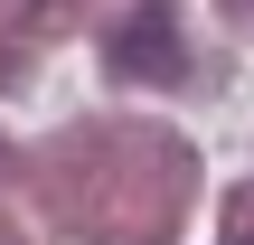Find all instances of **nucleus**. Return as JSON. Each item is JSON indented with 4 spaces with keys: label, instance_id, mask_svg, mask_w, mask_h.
Here are the masks:
<instances>
[{
    "label": "nucleus",
    "instance_id": "nucleus-1",
    "mask_svg": "<svg viewBox=\"0 0 254 245\" xmlns=\"http://www.w3.org/2000/svg\"><path fill=\"white\" fill-rule=\"evenodd\" d=\"M104 57H113V76H189V57H179V9L170 0H132V19L104 38Z\"/></svg>",
    "mask_w": 254,
    "mask_h": 245
},
{
    "label": "nucleus",
    "instance_id": "nucleus-3",
    "mask_svg": "<svg viewBox=\"0 0 254 245\" xmlns=\"http://www.w3.org/2000/svg\"><path fill=\"white\" fill-rule=\"evenodd\" d=\"M245 245H254V236H245Z\"/></svg>",
    "mask_w": 254,
    "mask_h": 245
},
{
    "label": "nucleus",
    "instance_id": "nucleus-2",
    "mask_svg": "<svg viewBox=\"0 0 254 245\" xmlns=\"http://www.w3.org/2000/svg\"><path fill=\"white\" fill-rule=\"evenodd\" d=\"M245 19H254V0H245Z\"/></svg>",
    "mask_w": 254,
    "mask_h": 245
}]
</instances>
